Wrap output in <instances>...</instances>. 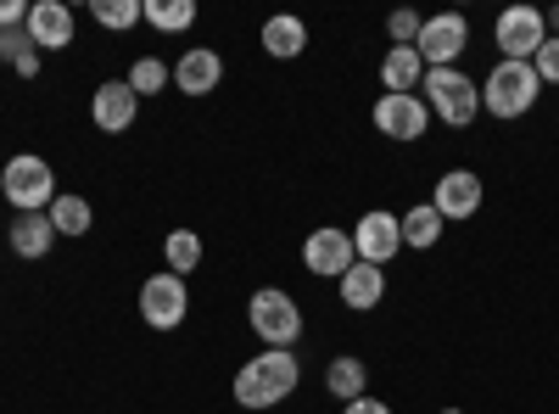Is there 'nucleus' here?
<instances>
[{
  "label": "nucleus",
  "mask_w": 559,
  "mask_h": 414,
  "mask_svg": "<svg viewBox=\"0 0 559 414\" xmlns=\"http://www.w3.org/2000/svg\"><path fill=\"white\" fill-rule=\"evenodd\" d=\"M0 197L12 202V213H45L62 191H57V168L45 163L39 152H17L0 168Z\"/></svg>",
  "instance_id": "4"
},
{
  "label": "nucleus",
  "mask_w": 559,
  "mask_h": 414,
  "mask_svg": "<svg viewBox=\"0 0 559 414\" xmlns=\"http://www.w3.org/2000/svg\"><path fill=\"white\" fill-rule=\"evenodd\" d=\"M492 39H498V62H532L548 39V23L537 7H509V12H498Z\"/></svg>",
  "instance_id": "7"
},
{
  "label": "nucleus",
  "mask_w": 559,
  "mask_h": 414,
  "mask_svg": "<svg viewBox=\"0 0 559 414\" xmlns=\"http://www.w3.org/2000/svg\"><path fill=\"white\" fill-rule=\"evenodd\" d=\"M419 102L431 107L437 123H448V129H471V123L481 118V84L464 73V68H426Z\"/></svg>",
  "instance_id": "2"
},
{
  "label": "nucleus",
  "mask_w": 559,
  "mask_h": 414,
  "mask_svg": "<svg viewBox=\"0 0 559 414\" xmlns=\"http://www.w3.org/2000/svg\"><path fill=\"white\" fill-rule=\"evenodd\" d=\"M202 236L197 229H168L163 236V263H168V274H179V281H191V274L202 269Z\"/></svg>",
  "instance_id": "23"
},
{
  "label": "nucleus",
  "mask_w": 559,
  "mask_h": 414,
  "mask_svg": "<svg viewBox=\"0 0 559 414\" xmlns=\"http://www.w3.org/2000/svg\"><path fill=\"white\" fill-rule=\"evenodd\" d=\"M34 0H0V28H23Z\"/></svg>",
  "instance_id": "30"
},
{
  "label": "nucleus",
  "mask_w": 559,
  "mask_h": 414,
  "mask_svg": "<svg viewBox=\"0 0 559 414\" xmlns=\"http://www.w3.org/2000/svg\"><path fill=\"white\" fill-rule=\"evenodd\" d=\"M134 308H140V319H146L152 331H179L185 314H191V286H185L179 274L157 269V274H146V286H140Z\"/></svg>",
  "instance_id": "6"
},
{
  "label": "nucleus",
  "mask_w": 559,
  "mask_h": 414,
  "mask_svg": "<svg viewBox=\"0 0 559 414\" xmlns=\"http://www.w3.org/2000/svg\"><path fill=\"white\" fill-rule=\"evenodd\" d=\"M381 84L386 96H419V84H426V62H419L414 45H392L381 57Z\"/></svg>",
  "instance_id": "18"
},
{
  "label": "nucleus",
  "mask_w": 559,
  "mask_h": 414,
  "mask_svg": "<svg viewBox=\"0 0 559 414\" xmlns=\"http://www.w3.org/2000/svg\"><path fill=\"white\" fill-rule=\"evenodd\" d=\"M247 326H252V336H258L263 347L297 353V342H302V308H297L292 292L263 286V292H252V303H247Z\"/></svg>",
  "instance_id": "5"
},
{
  "label": "nucleus",
  "mask_w": 559,
  "mask_h": 414,
  "mask_svg": "<svg viewBox=\"0 0 559 414\" xmlns=\"http://www.w3.org/2000/svg\"><path fill=\"white\" fill-rule=\"evenodd\" d=\"M324 392H331L336 403H353L369 392V364L358 353H336L331 364H324Z\"/></svg>",
  "instance_id": "19"
},
{
  "label": "nucleus",
  "mask_w": 559,
  "mask_h": 414,
  "mask_svg": "<svg viewBox=\"0 0 559 414\" xmlns=\"http://www.w3.org/2000/svg\"><path fill=\"white\" fill-rule=\"evenodd\" d=\"M140 113V96L123 84V79H102L96 96H90V123H96L102 134H123Z\"/></svg>",
  "instance_id": "14"
},
{
  "label": "nucleus",
  "mask_w": 559,
  "mask_h": 414,
  "mask_svg": "<svg viewBox=\"0 0 559 414\" xmlns=\"http://www.w3.org/2000/svg\"><path fill=\"white\" fill-rule=\"evenodd\" d=\"M258 45H263V57H274V62H297V57L308 51V23L292 17V12H280V17L263 23Z\"/></svg>",
  "instance_id": "17"
},
{
  "label": "nucleus",
  "mask_w": 559,
  "mask_h": 414,
  "mask_svg": "<svg viewBox=\"0 0 559 414\" xmlns=\"http://www.w3.org/2000/svg\"><path fill=\"white\" fill-rule=\"evenodd\" d=\"M397 224H403V247H408V252H431V247L442 241V229H448L431 202H414L408 213H397Z\"/></svg>",
  "instance_id": "21"
},
{
  "label": "nucleus",
  "mask_w": 559,
  "mask_h": 414,
  "mask_svg": "<svg viewBox=\"0 0 559 414\" xmlns=\"http://www.w3.org/2000/svg\"><path fill=\"white\" fill-rule=\"evenodd\" d=\"M140 12L157 34H185L197 23V0H140Z\"/></svg>",
  "instance_id": "25"
},
{
  "label": "nucleus",
  "mask_w": 559,
  "mask_h": 414,
  "mask_svg": "<svg viewBox=\"0 0 559 414\" xmlns=\"http://www.w3.org/2000/svg\"><path fill=\"white\" fill-rule=\"evenodd\" d=\"M0 62H12L17 79L39 73V45L28 39V28H0Z\"/></svg>",
  "instance_id": "26"
},
{
  "label": "nucleus",
  "mask_w": 559,
  "mask_h": 414,
  "mask_svg": "<svg viewBox=\"0 0 559 414\" xmlns=\"http://www.w3.org/2000/svg\"><path fill=\"white\" fill-rule=\"evenodd\" d=\"M532 68H537V79H543V84H559V39H554V34L543 39V51L532 57Z\"/></svg>",
  "instance_id": "29"
},
{
  "label": "nucleus",
  "mask_w": 559,
  "mask_h": 414,
  "mask_svg": "<svg viewBox=\"0 0 559 414\" xmlns=\"http://www.w3.org/2000/svg\"><path fill=\"white\" fill-rule=\"evenodd\" d=\"M464 45H471V23H464L459 12H437V17L419 23L414 51H419V62H426V68H459Z\"/></svg>",
  "instance_id": "8"
},
{
  "label": "nucleus",
  "mask_w": 559,
  "mask_h": 414,
  "mask_svg": "<svg viewBox=\"0 0 559 414\" xmlns=\"http://www.w3.org/2000/svg\"><path fill=\"white\" fill-rule=\"evenodd\" d=\"M218 79H224V57L213 45H191V51L174 62V90H185V96H213Z\"/></svg>",
  "instance_id": "15"
},
{
  "label": "nucleus",
  "mask_w": 559,
  "mask_h": 414,
  "mask_svg": "<svg viewBox=\"0 0 559 414\" xmlns=\"http://www.w3.org/2000/svg\"><path fill=\"white\" fill-rule=\"evenodd\" d=\"M90 17H96L102 28H112V34H129L134 23H146L140 0H90Z\"/></svg>",
  "instance_id": "27"
},
{
  "label": "nucleus",
  "mask_w": 559,
  "mask_h": 414,
  "mask_svg": "<svg viewBox=\"0 0 559 414\" xmlns=\"http://www.w3.org/2000/svg\"><path fill=\"white\" fill-rule=\"evenodd\" d=\"M123 84L134 90L140 102H146V96H163V90L174 84V68H168L163 57H134V62H129V73H123Z\"/></svg>",
  "instance_id": "24"
},
{
  "label": "nucleus",
  "mask_w": 559,
  "mask_h": 414,
  "mask_svg": "<svg viewBox=\"0 0 559 414\" xmlns=\"http://www.w3.org/2000/svg\"><path fill=\"white\" fill-rule=\"evenodd\" d=\"M23 28H28V39L39 45V57H51V51H68V45H73L79 17H73V7H62V0H34Z\"/></svg>",
  "instance_id": "13"
},
{
  "label": "nucleus",
  "mask_w": 559,
  "mask_h": 414,
  "mask_svg": "<svg viewBox=\"0 0 559 414\" xmlns=\"http://www.w3.org/2000/svg\"><path fill=\"white\" fill-rule=\"evenodd\" d=\"M543 23H548V34L559 39V7H548V12H543Z\"/></svg>",
  "instance_id": "32"
},
{
  "label": "nucleus",
  "mask_w": 559,
  "mask_h": 414,
  "mask_svg": "<svg viewBox=\"0 0 559 414\" xmlns=\"http://www.w3.org/2000/svg\"><path fill=\"white\" fill-rule=\"evenodd\" d=\"M543 96V79L532 62H498L487 79H481V113H492L498 123H515L537 107Z\"/></svg>",
  "instance_id": "3"
},
{
  "label": "nucleus",
  "mask_w": 559,
  "mask_h": 414,
  "mask_svg": "<svg viewBox=\"0 0 559 414\" xmlns=\"http://www.w3.org/2000/svg\"><path fill=\"white\" fill-rule=\"evenodd\" d=\"M45 218H51V229H57V236L79 241V236H90V224H96V208H90V197H73V191H62L51 208H45Z\"/></svg>",
  "instance_id": "22"
},
{
  "label": "nucleus",
  "mask_w": 559,
  "mask_h": 414,
  "mask_svg": "<svg viewBox=\"0 0 559 414\" xmlns=\"http://www.w3.org/2000/svg\"><path fill=\"white\" fill-rule=\"evenodd\" d=\"M419 23H426V17H419V12H408V7H403V12H392V17H386V34H392V45H414V39H419Z\"/></svg>",
  "instance_id": "28"
},
{
  "label": "nucleus",
  "mask_w": 559,
  "mask_h": 414,
  "mask_svg": "<svg viewBox=\"0 0 559 414\" xmlns=\"http://www.w3.org/2000/svg\"><path fill=\"white\" fill-rule=\"evenodd\" d=\"M369 118H376V129L386 134V141H426V129H431V107L419 102V96H386L381 90V102L369 107Z\"/></svg>",
  "instance_id": "11"
},
{
  "label": "nucleus",
  "mask_w": 559,
  "mask_h": 414,
  "mask_svg": "<svg viewBox=\"0 0 559 414\" xmlns=\"http://www.w3.org/2000/svg\"><path fill=\"white\" fill-rule=\"evenodd\" d=\"M297 387H302V358L286 353V347H263L258 358H247L241 370H236V387H229V392H236L241 409L263 414L274 403H286Z\"/></svg>",
  "instance_id": "1"
},
{
  "label": "nucleus",
  "mask_w": 559,
  "mask_h": 414,
  "mask_svg": "<svg viewBox=\"0 0 559 414\" xmlns=\"http://www.w3.org/2000/svg\"><path fill=\"white\" fill-rule=\"evenodd\" d=\"M437 414H464V409H437Z\"/></svg>",
  "instance_id": "33"
},
{
  "label": "nucleus",
  "mask_w": 559,
  "mask_h": 414,
  "mask_svg": "<svg viewBox=\"0 0 559 414\" xmlns=\"http://www.w3.org/2000/svg\"><path fill=\"white\" fill-rule=\"evenodd\" d=\"M481 202H487V191H481V174H476V168H448V174L437 179V191H431V208L442 213V224L476 218Z\"/></svg>",
  "instance_id": "12"
},
{
  "label": "nucleus",
  "mask_w": 559,
  "mask_h": 414,
  "mask_svg": "<svg viewBox=\"0 0 559 414\" xmlns=\"http://www.w3.org/2000/svg\"><path fill=\"white\" fill-rule=\"evenodd\" d=\"M353 252H358V263H376V269H386V263L403 252V224H397V213H386V208H369V213L353 224Z\"/></svg>",
  "instance_id": "10"
},
{
  "label": "nucleus",
  "mask_w": 559,
  "mask_h": 414,
  "mask_svg": "<svg viewBox=\"0 0 559 414\" xmlns=\"http://www.w3.org/2000/svg\"><path fill=\"white\" fill-rule=\"evenodd\" d=\"M51 247H57V229H51V218H45V213H17L12 218V252L17 258L39 263Z\"/></svg>",
  "instance_id": "20"
},
{
  "label": "nucleus",
  "mask_w": 559,
  "mask_h": 414,
  "mask_svg": "<svg viewBox=\"0 0 559 414\" xmlns=\"http://www.w3.org/2000/svg\"><path fill=\"white\" fill-rule=\"evenodd\" d=\"M336 297H342V308H353V314H376V308L386 303V269L353 263L342 281H336Z\"/></svg>",
  "instance_id": "16"
},
{
  "label": "nucleus",
  "mask_w": 559,
  "mask_h": 414,
  "mask_svg": "<svg viewBox=\"0 0 559 414\" xmlns=\"http://www.w3.org/2000/svg\"><path fill=\"white\" fill-rule=\"evenodd\" d=\"M358 263L353 252V229H336V224H319L313 236L302 241V269L319 274V281H342V274Z\"/></svg>",
  "instance_id": "9"
},
{
  "label": "nucleus",
  "mask_w": 559,
  "mask_h": 414,
  "mask_svg": "<svg viewBox=\"0 0 559 414\" xmlns=\"http://www.w3.org/2000/svg\"><path fill=\"white\" fill-rule=\"evenodd\" d=\"M342 414H392V403H381V398H353V403H342Z\"/></svg>",
  "instance_id": "31"
}]
</instances>
